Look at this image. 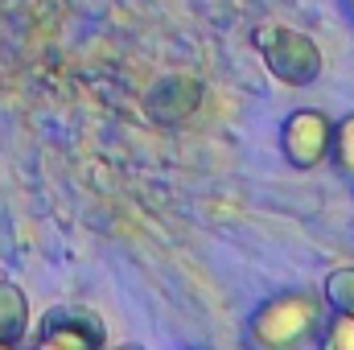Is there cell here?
I'll return each instance as SVG.
<instances>
[{"label": "cell", "instance_id": "cell-1", "mask_svg": "<svg viewBox=\"0 0 354 350\" xmlns=\"http://www.w3.org/2000/svg\"><path fill=\"white\" fill-rule=\"evenodd\" d=\"M330 305L317 288H284L260 301L248 317V347L252 350H305L317 342Z\"/></svg>", "mask_w": 354, "mask_h": 350}, {"label": "cell", "instance_id": "cell-2", "mask_svg": "<svg viewBox=\"0 0 354 350\" xmlns=\"http://www.w3.org/2000/svg\"><path fill=\"white\" fill-rule=\"evenodd\" d=\"M256 50L272 71V79H280L284 87H313L322 79V66H326L322 46L292 25H260Z\"/></svg>", "mask_w": 354, "mask_h": 350}, {"label": "cell", "instance_id": "cell-3", "mask_svg": "<svg viewBox=\"0 0 354 350\" xmlns=\"http://www.w3.org/2000/svg\"><path fill=\"white\" fill-rule=\"evenodd\" d=\"M29 350H107V326L91 305H54L41 313Z\"/></svg>", "mask_w": 354, "mask_h": 350}, {"label": "cell", "instance_id": "cell-4", "mask_svg": "<svg viewBox=\"0 0 354 350\" xmlns=\"http://www.w3.org/2000/svg\"><path fill=\"white\" fill-rule=\"evenodd\" d=\"M330 136H334V116L322 107H292L280 124V153L292 169L309 174L326 165L330 157Z\"/></svg>", "mask_w": 354, "mask_h": 350}, {"label": "cell", "instance_id": "cell-5", "mask_svg": "<svg viewBox=\"0 0 354 350\" xmlns=\"http://www.w3.org/2000/svg\"><path fill=\"white\" fill-rule=\"evenodd\" d=\"M202 103V83L194 75H165L161 83H153L145 95V107L157 124H181L198 111Z\"/></svg>", "mask_w": 354, "mask_h": 350}, {"label": "cell", "instance_id": "cell-6", "mask_svg": "<svg viewBox=\"0 0 354 350\" xmlns=\"http://www.w3.org/2000/svg\"><path fill=\"white\" fill-rule=\"evenodd\" d=\"M33 313H29V297L17 280L0 276V347H21L29 338Z\"/></svg>", "mask_w": 354, "mask_h": 350}, {"label": "cell", "instance_id": "cell-7", "mask_svg": "<svg viewBox=\"0 0 354 350\" xmlns=\"http://www.w3.org/2000/svg\"><path fill=\"white\" fill-rule=\"evenodd\" d=\"M326 165L334 174L351 177L354 181V111H346L342 120H334V136H330V157Z\"/></svg>", "mask_w": 354, "mask_h": 350}, {"label": "cell", "instance_id": "cell-8", "mask_svg": "<svg viewBox=\"0 0 354 350\" xmlns=\"http://www.w3.org/2000/svg\"><path fill=\"white\" fill-rule=\"evenodd\" d=\"M322 297H326L330 313H346V317H354V264H342V268L326 272Z\"/></svg>", "mask_w": 354, "mask_h": 350}, {"label": "cell", "instance_id": "cell-9", "mask_svg": "<svg viewBox=\"0 0 354 350\" xmlns=\"http://www.w3.org/2000/svg\"><path fill=\"white\" fill-rule=\"evenodd\" d=\"M317 350H354V317L330 313L322 334H317Z\"/></svg>", "mask_w": 354, "mask_h": 350}, {"label": "cell", "instance_id": "cell-10", "mask_svg": "<svg viewBox=\"0 0 354 350\" xmlns=\"http://www.w3.org/2000/svg\"><path fill=\"white\" fill-rule=\"evenodd\" d=\"M107 350H145L140 342H120V347H107Z\"/></svg>", "mask_w": 354, "mask_h": 350}, {"label": "cell", "instance_id": "cell-11", "mask_svg": "<svg viewBox=\"0 0 354 350\" xmlns=\"http://www.w3.org/2000/svg\"><path fill=\"white\" fill-rule=\"evenodd\" d=\"M346 12H351V17H354V0H346Z\"/></svg>", "mask_w": 354, "mask_h": 350}, {"label": "cell", "instance_id": "cell-12", "mask_svg": "<svg viewBox=\"0 0 354 350\" xmlns=\"http://www.w3.org/2000/svg\"><path fill=\"white\" fill-rule=\"evenodd\" d=\"M0 350H21V347H0Z\"/></svg>", "mask_w": 354, "mask_h": 350}, {"label": "cell", "instance_id": "cell-13", "mask_svg": "<svg viewBox=\"0 0 354 350\" xmlns=\"http://www.w3.org/2000/svg\"><path fill=\"white\" fill-rule=\"evenodd\" d=\"M189 350H206V347H189Z\"/></svg>", "mask_w": 354, "mask_h": 350}]
</instances>
